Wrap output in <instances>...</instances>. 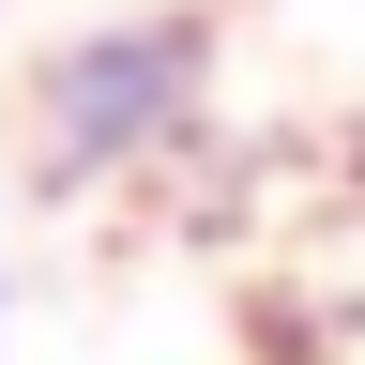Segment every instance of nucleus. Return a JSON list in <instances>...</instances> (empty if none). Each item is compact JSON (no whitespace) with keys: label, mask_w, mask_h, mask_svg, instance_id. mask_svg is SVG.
<instances>
[{"label":"nucleus","mask_w":365,"mask_h":365,"mask_svg":"<svg viewBox=\"0 0 365 365\" xmlns=\"http://www.w3.org/2000/svg\"><path fill=\"white\" fill-rule=\"evenodd\" d=\"M31 122H46V168H61V182L168 168L182 137L213 122V16H107V31L46 46Z\"/></svg>","instance_id":"nucleus-1"}]
</instances>
